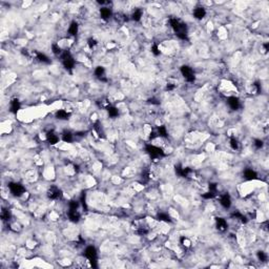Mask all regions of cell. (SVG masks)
Instances as JSON below:
<instances>
[{"label":"cell","instance_id":"obj_7","mask_svg":"<svg viewBox=\"0 0 269 269\" xmlns=\"http://www.w3.org/2000/svg\"><path fill=\"white\" fill-rule=\"evenodd\" d=\"M227 102H228L229 107L231 109H234V111H237V109L240 107V101H239V99L236 98V97H229Z\"/></svg>","mask_w":269,"mask_h":269},{"label":"cell","instance_id":"obj_8","mask_svg":"<svg viewBox=\"0 0 269 269\" xmlns=\"http://www.w3.org/2000/svg\"><path fill=\"white\" fill-rule=\"evenodd\" d=\"M220 203L224 208H229L231 206V199H230L229 195H223L220 199Z\"/></svg>","mask_w":269,"mask_h":269},{"label":"cell","instance_id":"obj_32","mask_svg":"<svg viewBox=\"0 0 269 269\" xmlns=\"http://www.w3.org/2000/svg\"><path fill=\"white\" fill-rule=\"evenodd\" d=\"M254 145H256V148H261L263 146V141L262 140H256L254 141Z\"/></svg>","mask_w":269,"mask_h":269},{"label":"cell","instance_id":"obj_1","mask_svg":"<svg viewBox=\"0 0 269 269\" xmlns=\"http://www.w3.org/2000/svg\"><path fill=\"white\" fill-rule=\"evenodd\" d=\"M170 27H172V29L175 31V33L177 34L180 39L185 40L187 38V32H186V24L182 22L180 19L178 18H171L170 19Z\"/></svg>","mask_w":269,"mask_h":269},{"label":"cell","instance_id":"obj_21","mask_svg":"<svg viewBox=\"0 0 269 269\" xmlns=\"http://www.w3.org/2000/svg\"><path fill=\"white\" fill-rule=\"evenodd\" d=\"M107 111H108V115L111 117V118H116V117L119 115L118 108H116V107H113V106H109L108 108H107Z\"/></svg>","mask_w":269,"mask_h":269},{"label":"cell","instance_id":"obj_20","mask_svg":"<svg viewBox=\"0 0 269 269\" xmlns=\"http://www.w3.org/2000/svg\"><path fill=\"white\" fill-rule=\"evenodd\" d=\"M19 108H20V103H19V101L18 100H12L11 101V111H13V113H17L18 111H19Z\"/></svg>","mask_w":269,"mask_h":269},{"label":"cell","instance_id":"obj_2","mask_svg":"<svg viewBox=\"0 0 269 269\" xmlns=\"http://www.w3.org/2000/svg\"><path fill=\"white\" fill-rule=\"evenodd\" d=\"M61 60H62V64L67 71H71L75 66V60H74L73 56L71 55L69 52H63L61 54Z\"/></svg>","mask_w":269,"mask_h":269},{"label":"cell","instance_id":"obj_26","mask_svg":"<svg viewBox=\"0 0 269 269\" xmlns=\"http://www.w3.org/2000/svg\"><path fill=\"white\" fill-rule=\"evenodd\" d=\"M158 218H159V220L160 221H164V222H171L170 217H169L168 214H160L158 216Z\"/></svg>","mask_w":269,"mask_h":269},{"label":"cell","instance_id":"obj_16","mask_svg":"<svg viewBox=\"0 0 269 269\" xmlns=\"http://www.w3.org/2000/svg\"><path fill=\"white\" fill-rule=\"evenodd\" d=\"M36 59H37L39 62L42 63H49V58L47 57L45 54L43 53H37L36 54Z\"/></svg>","mask_w":269,"mask_h":269},{"label":"cell","instance_id":"obj_31","mask_svg":"<svg viewBox=\"0 0 269 269\" xmlns=\"http://www.w3.org/2000/svg\"><path fill=\"white\" fill-rule=\"evenodd\" d=\"M87 43H88L89 47H94L96 44H97V41H96L95 39H93V38H91V39H88V40H87Z\"/></svg>","mask_w":269,"mask_h":269},{"label":"cell","instance_id":"obj_6","mask_svg":"<svg viewBox=\"0 0 269 269\" xmlns=\"http://www.w3.org/2000/svg\"><path fill=\"white\" fill-rule=\"evenodd\" d=\"M85 256L88 259L89 262H96L97 261V250L94 246H88L85 249Z\"/></svg>","mask_w":269,"mask_h":269},{"label":"cell","instance_id":"obj_12","mask_svg":"<svg viewBox=\"0 0 269 269\" xmlns=\"http://www.w3.org/2000/svg\"><path fill=\"white\" fill-rule=\"evenodd\" d=\"M217 227L220 231H224L227 229V223L223 218H218L217 219Z\"/></svg>","mask_w":269,"mask_h":269},{"label":"cell","instance_id":"obj_13","mask_svg":"<svg viewBox=\"0 0 269 269\" xmlns=\"http://www.w3.org/2000/svg\"><path fill=\"white\" fill-rule=\"evenodd\" d=\"M95 75L97 78H99L100 80H105L104 76H105V69L104 67L102 66H97L95 69Z\"/></svg>","mask_w":269,"mask_h":269},{"label":"cell","instance_id":"obj_19","mask_svg":"<svg viewBox=\"0 0 269 269\" xmlns=\"http://www.w3.org/2000/svg\"><path fill=\"white\" fill-rule=\"evenodd\" d=\"M62 140L67 143L71 142V141L74 140L73 133H71V131H64V133H62Z\"/></svg>","mask_w":269,"mask_h":269},{"label":"cell","instance_id":"obj_23","mask_svg":"<svg viewBox=\"0 0 269 269\" xmlns=\"http://www.w3.org/2000/svg\"><path fill=\"white\" fill-rule=\"evenodd\" d=\"M10 218H11V214L9 212V210L3 209V210L1 211V219H2L3 221H9Z\"/></svg>","mask_w":269,"mask_h":269},{"label":"cell","instance_id":"obj_14","mask_svg":"<svg viewBox=\"0 0 269 269\" xmlns=\"http://www.w3.org/2000/svg\"><path fill=\"white\" fill-rule=\"evenodd\" d=\"M244 177L245 179H247V180H254V179H256V172L254 170H252V169H246V170L244 171Z\"/></svg>","mask_w":269,"mask_h":269},{"label":"cell","instance_id":"obj_30","mask_svg":"<svg viewBox=\"0 0 269 269\" xmlns=\"http://www.w3.org/2000/svg\"><path fill=\"white\" fill-rule=\"evenodd\" d=\"M258 256H259V259L262 261V262H265V261L267 260V256L265 254V252H263V251L258 252Z\"/></svg>","mask_w":269,"mask_h":269},{"label":"cell","instance_id":"obj_28","mask_svg":"<svg viewBox=\"0 0 269 269\" xmlns=\"http://www.w3.org/2000/svg\"><path fill=\"white\" fill-rule=\"evenodd\" d=\"M214 196H216V192H212V191H210V190H209L208 192H206V194H204L202 197H203V198H204V199H212Z\"/></svg>","mask_w":269,"mask_h":269},{"label":"cell","instance_id":"obj_5","mask_svg":"<svg viewBox=\"0 0 269 269\" xmlns=\"http://www.w3.org/2000/svg\"><path fill=\"white\" fill-rule=\"evenodd\" d=\"M10 187V190H11V192L14 195V196H21V195L24 192V187L22 186L21 184H19V183H11V184L9 185Z\"/></svg>","mask_w":269,"mask_h":269},{"label":"cell","instance_id":"obj_11","mask_svg":"<svg viewBox=\"0 0 269 269\" xmlns=\"http://www.w3.org/2000/svg\"><path fill=\"white\" fill-rule=\"evenodd\" d=\"M46 139L51 144H56V143H58V141H59V137L57 136L54 131H49V133H47Z\"/></svg>","mask_w":269,"mask_h":269},{"label":"cell","instance_id":"obj_25","mask_svg":"<svg viewBox=\"0 0 269 269\" xmlns=\"http://www.w3.org/2000/svg\"><path fill=\"white\" fill-rule=\"evenodd\" d=\"M52 49H53V53L55 54V55H60L62 54V51H61L60 46H59L58 44H53L52 45Z\"/></svg>","mask_w":269,"mask_h":269},{"label":"cell","instance_id":"obj_9","mask_svg":"<svg viewBox=\"0 0 269 269\" xmlns=\"http://www.w3.org/2000/svg\"><path fill=\"white\" fill-rule=\"evenodd\" d=\"M205 15H206V11H205L204 7H197V9H195L194 11V16L195 18H197V19H203V18L205 17Z\"/></svg>","mask_w":269,"mask_h":269},{"label":"cell","instance_id":"obj_29","mask_svg":"<svg viewBox=\"0 0 269 269\" xmlns=\"http://www.w3.org/2000/svg\"><path fill=\"white\" fill-rule=\"evenodd\" d=\"M151 52H153V55H155V56L160 55V49H159L158 45H156V44H153V47H151Z\"/></svg>","mask_w":269,"mask_h":269},{"label":"cell","instance_id":"obj_4","mask_svg":"<svg viewBox=\"0 0 269 269\" xmlns=\"http://www.w3.org/2000/svg\"><path fill=\"white\" fill-rule=\"evenodd\" d=\"M146 151L150 155V157H153V158H158V157H162L163 155H164L162 149L155 146V145H151V144H149L146 146Z\"/></svg>","mask_w":269,"mask_h":269},{"label":"cell","instance_id":"obj_24","mask_svg":"<svg viewBox=\"0 0 269 269\" xmlns=\"http://www.w3.org/2000/svg\"><path fill=\"white\" fill-rule=\"evenodd\" d=\"M158 136L160 137H167V129L165 126H160L158 128Z\"/></svg>","mask_w":269,"mask_h":269},{"label":"cell","instance_id":"obj_15","mask_svg":"<svg viewBox=\"0 0 269 269\" xmlns=\"http://www.w3.org/2000/svg\"><path fill=\"white\" fill-rule=\"evenodd\" d=\"M56 117H57L59 120H66V119H69V113H67V111H64V109H60V111H58L56 113Z\"/></svg>","mask_w":269,"mask_h":269},{"label":"cell","instance_id":"obj_10","mask_svg":"<svg viewBox=\"0 0 269 269\" xmlns=\"http://www.w3.org/2000/svg\"><path fill=\"white\" fill-rule=\"evenodd\" d=\"M47 195H49V197L51 199H53V200H55V199H58L59 196H60V190H59L57 187L53 186L49 188V192H47Z\"/></svg>","mask_w":269,"mask_h":269},{"label":"cell","instance_id":"obj_17","mask_svg":"<svg viewBox=\"0 0 269 269\" xmlns=\"http://www.w3.org/2000/svg\"><path fill=\"white\" fill-rule=\"evenodd\" d=\"M100 15H101V17H102L103 19H108V18L111 16V9H108V7H101Z\"/></svg>","mask_w":269,"mask_h":269},{"label":"cell","instance_id":"obj_22","mask_svg":"<svg viewBox=\"0 0 269 269\" xmlns=\"http://www.w3.org/2000/svg\"><path fill=\"white\" fill-rule=\"evenodd\" d=\"M142 15H143V13L141 10H136V11L133 13V15H131V18H133V20L139 21L141 18H142Z\"/></svg>","mask_w":269,"mask_h":269},{"label":"cell","instance_id":"obj_18","mask_svg":"<svg viewBox=\"0 0 269 269\" xmlns=\"http://www.w3.org/2000/svg\"><path fill=\"white\" fill-rule=\"evenodd\" d=\"M69 35H71V36L77 35V33H78V23L71 22L69 27Z\"/></svg>","mask_w":269,"mask_h":269},{"label":"cell","instance_id":"obj_27","mask_svg":"<svg viewBox=\"0 0 269 269\" xmlns=\"http://www.w3.org/2000/svg\"><path fill=\"white\" fill-rule=\"evenodd\" d=\"M230 146H231V148L234 149V150L239 148V142H238V140H237L236 138L230 139Z\"/></svg>","mask_w":269,"mask_h":269},{"label":"cell","instance_id":"obj_3","mask_svg":"<svg viewBox=\"0 0 269 269\" xmlns=\"http://www.w3.org/2000/svg\"><path fill=\"white\" fill-rule=\"evenodd\" d=\"M181 73H182L185 80H187L188 82H194L195 81V73L191 67L187 66V65H183L181 67Z\"/></svg>","mask_w":269,"mask_h":269}]
</instances>
